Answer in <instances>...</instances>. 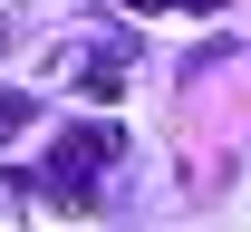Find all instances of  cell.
Masks as SVG:
<instances>
[{
	"instance_id": "cell-1",
	"label": "cell",
	"mask_w": 251,
	"mask_h": 232,
	"mask_svg": "<svg viewBox=\"0 0 251 232\" xmlns=\"http://www.w3.org/2000/svg\"><path fill=\"white\" fill-rule=\"evenodd\" d=\"M116 155H126V145H116V135H106V126H68L58 145H49V165H39V194L77 213V203L97 194V174L116 165Z\"/></svg>"
},
{
	"instance_id": "cell-2",
	"label": "cell",
	"mask_w": 251,
	"mask_h": 232,
	"mask_svg": "<svg viewBox=\"0 0 251 232\" xmlns=\"http://www.w3.org/2000/svg\"><path fill=\"white\" fill-rule=\"evenodd\" d=\"M77 87H87L97 106H106V97H126V58H116V49H87V58H77Z\"/></svg>"
},
{
	"instance_id": "cell-3",
	"label": "cell",
	"mask_w": 251,
	"mask_h": 232,
	"mask_svg": "<svg viewBox=\"0 0 251 232\" xmlns=\"http://www.w3.org/2000/svg\"><path fill=\"white\" fill-rule=\"evenodd\" d=\"M29 116H39L29 87H0V145H10V135H29Z\"/></svg>"
},
{
	"instance_id": "cell-4",
	"label": "cell",
	"mask_w": 251,
	"mask_h": 232,
	"mask_svg": "<svg viewBox=\"0 0 251 232\" xmlns=\"http://www.w3.org/2000/svg\"><path fill=\"white\" fill-rule=\"evenodd\" d=\"M126 10H164V0H126Z\"/></svg>"
}]
</instances>
